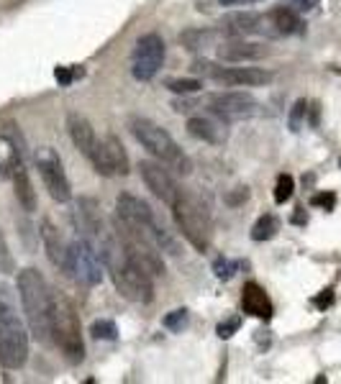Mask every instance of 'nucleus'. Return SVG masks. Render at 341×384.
Masks as SVG:
<instances>
[{"mask_svg": "<svg viewBox=\"0 0 341 384\" xmlns=\"http://www.w3.org/2000/svg\"><path fill=\"white\" fill-rule=\"evenodd\" d=\"M139 174H142L147 190H152L154 198H159L162 203L172 208L177 195H180V187H177L174 177L169 174V169H164V166L157 164V161H142V164H139Z\"/></svg>", "mask_w": 341, "mask_h": 384, "instance_id": "nucleus-13", "label": "nucleus"}, {"mask_svg": "<svg viewBox=\"0 0 341 384\" xmlns=\"http://www.w3.org/2000/svg\"><path fill=\"white\" fill-rule=\"evenodd\" d=\"M187 134L200 141H206V144H224L226 126L221 118L216 121V118H206V115H193V118L187 121Z\"/></svg>", "mask_w": 341, "mask_h": 384, "instance_id": "nucleus-20", "label": "nucleus"}, {"mask_svg": "<svg viewBox=\"0 0 341 384\" xmlns=\"http://www.w3.org/2000/svg\"><path fill=\"white\" fill-rule=\"evenodd\" d=\"M28 358V333L19 315L0 300V366L21 369Z\"/></svg>", "mask_w": 341, "mask_h": 384, "instance_id": "nucleus-6", "label": "nucleus"}, {"mask_svg": "<svg viewBox=\"0 0 341 384\" xmlns=\"http://www.w3.org/2000/svg\"><path fill=\"white\" fill-rule=\"evenodd\" d=\"M190 70L195 75L211 77L213 82L226 85V87H262L275 80V75L262 67H219L208 59H195Z\"/></svg>", "mask_w": 341, "mask_h": 384, "instance_id": "nucleus-7", "label": "nucleus"}, {"mask_svg": "<svg viewBox=\"0 0 341 384\" xmlns=\"http://www.w3.org/2000/svg\"><path fill=\"white\" fill-rule=\"evenodd\" d=\"M0 272H3V274H14L16 272L14 254L8 251V243H6V236H3V233H0Z\"/></svg>", "mask_w": 341, "mask_h": 384, "instance_id": "nucleus-32", "label": "nucleus"}, {"mask_svg": "<svg viewBox=\"0 0 341 384\" xmlns=\"http://www.w3.org/2000/svg\"><path fill=\"white\" fill-rule=\"evenodd\" d=\"M305 113H308V100L300 97V100L293 102V108H290V115H288V126L293 134H298L303 128V121H305Z\"/></svg>", "mask_w": 341, "mask_h": 384, "instance_id": "nucleus-27", "label": "nucleus"}, {"mask_svg": "<svg viewBox=\"0 0 341 384\" xmlns=\"http://www.w3.org/2000/svg\"><path fill=\"white\" fill-rule=\"evenodd\" d=\"M187 323H190V313H187L185 307H177V310L167 313L164 315V320H162V326L172 333H182L187 328Z\"/></svg>", "mask_w": 341, "mask_h": 384, "instance_id": "nucleus-25", "label": "nucleus"}, {"mask_svg": "<svg viewBox=\"0 0 341 384\" xmlns=\"http://www.w3.org/2000/svg\"><path fill=\"white\" fill-rule=\"evenodd\" d=\"M113 225H116V236L123 249H126V254H129V259L142 269L149 279H157V277L164 274V259H162V251L157 243H152L147 236L136 233V230L126 228L118 220Z\"/></svg>", "mask_w": 341, "mask_h": 384, "instance_id": "nucleus-8", "label": "nucleus"}, {"mask_svg": "<svg viewBox=\"0 0 341 384\" xmlns=\"http://www.w3.org/2000/svg\"><path fill=\"white\" fill-rule=\"evenodd\" d=\"M290 3V8H293V11H313L315 6H318V0H288Z\"/></svg>", "mask_w": 341, "mask_h": 384, "instance_id": "nucleus-37", "label": "nucleus"}, {"mask_svg": "<svg viewBox=\"0 0 341 384\" xmlns=\"http://www.w3.org/2000/svg\"><path fill=\"white\" fill-rule=\"evenodd\" d=\"M229 38H244V36H267V16L251 11H236L224 16L219 28Z\"/></svg>", "mask_w": 341, "mask_h": 384, "instance_id": "nucleus-14", "label": "nucleus"}, {"mask_svg": "<svg viewBox=\"0 0 341 384\" xmlns=\"http://www.w3.org/2000/svg\"><path fill=\"white\" fill-rule=\"evenodd\" d=\"M19 297L26 313L28 331L33 333V338L41 343L52 341V305H54V292L46 284L44 274L39 269L26 267L19 272Z\"/></svg>", "mask_w": 341, "mask_h": 384, "instance_id": "nucleus-2", "label": "nucleus"}, {"mask_svg": "<svg viewBox=\"0 0 341 384\" xmlns=\"http://www.w3.org/2000/svg\"><path fill=\"white\" fill-rule=\"evenodd\" d=\"M129 126H131L134 139L139 141V144H142L152 156H157L162 164L177 169L180 174H190L193 164H190V159L182 154V149L177 146V141L169 136V131H164V128L157 126V123L149 121V118H139V115L131 118Z\"/></svg>", "mask_w": 341, "mask_h": 384, "instance_id": "nucleus-4", "label": "nucleus"}, {"mask_svg": "<svg viewBox=\"0 0 341 384\" xmlns=\"http://www.w3.org/2000/svg\"><path fill=\"white\" fill-rule=\"evenodd\" d=\"M241 328V318L238 315H231L229 320H224V323H219V328H216V333H219L221 338H231L234 333Z\"/></svg>", "mask_w": 341, "mask_h": 384, "instance_id": "nucleus-33", "label": "nucleus"}, {"mask_svg": "<svg viewBox=\"0 0 341 384\" xmlns=\"http://www.w3.org/2000/svg\"><path fill=\"white\" fill-rule=\"evenodd\" d=\"M90 333H93V338H98V341H116L118 338L116 323H113V320H108V318L95 320V323H93V328H90Z\"/></svg>", "mask_w": 341, "mask_h": 384, "instance_id": "nucleus-26", "label": "nucleus"}, {"mask_svg": "<svg viewBox=\"0 0 341 384\" xmlns=\"http://www.w3.org/2000/svg\"><path fill=\"white\" fill-rule=\"evenodd\" d=\"M67 131H70L72 144H75V146H78L88 159H90L93 149H95V144H98L95 128L90 126V121L80 113H70L67 115Z\"/></svg>", "mask_w": 341, "mask_h": 384, "instance_id": "nucleus-19", "label": "nucleus"}, {"mask_svg": "<svg viewBox=\"0 0 341 384\" xmlns=\"http://www.w3.org/2000/svg\"><path fill=\"white\" fill-rule=\"evenodd\" d=\"M162 62H164V38L154 31L139 36L131 54V75L139 82H149L162 70Z\"/></svg>", "mask_w": 341, "mask_h": 384, "instance_id": "nucleus-11", "label": "nucleus"}, {"mask_svg": "<svg viewBox=\"0 0 341 384\" xmlns=\"http://www.w3.org/2000/svg\"><path fill=\"white\" fill-rule=\"evenodd\" d=\"M41 241H44V251L46 256H49V262L54 264V267L62 272V274L72 277V249L70 243L65 241V236L59 233L57 225L49 220V218H44L41 220Z\"/></svg>", "mask_w": 341, "mask_h": 384, "instance_id": "nucleus-15", "label": "nucleus"}, {"mask_svg": "<svg viewBox=\"0 0 341 384\" xmlns=\"http://www.w3.org/2000/svg\"><path fill=\"white\" fill-rule=\"evenodd\" d=\"M331 302H334V289L328 287V289H323L318 297H315L313 305L318 307V310H326V307H331Z\"/></svg>", "mask_w": 341, "mask_h": 384, "instance_id": "nucleus-36", "label": "nucleus"}, {"mask_svg": "<svg viewBox=\"0 0 341 384\" xmlns=\"http://www.w3.org/2000/svg\"><path fill=\"white\" fill-rule=\"evenodd\" d=\"M305 220H308V218H305V213H303V208H298V213L295 215H293V223H305Z\"/></svg>", "mask_w": 341, "mask_h": 384, "instance_id": "nucleus-39", "label": "nucleus"}, {"mask_svg": "<svg viewBox=\"0 0 341 384\" xmlns=\"http://www.w3.org/2000/svg\"><path fill=\"white\" fill-rule=\"evenodd\" d=\"M172 210H174V223H177L182 236L193 243L198 251H208V246L213 241V218L208 205L198 195H193V192L180 190Z\"/></svg>", "mask_w": 341, "mask_h": 384, "instance_id": "nucleus-3", "label": "nucleus"}, {"mask_svg": "<svg viewBox=\"0 0 341 384\" xmlns=\"http://www.w3.org/2000/svg\"><path fill=\"white\" fill-rule=\"evenodd\" d=\"M208 110L224 123L244 121L259 110V102L249 92H238V90H229V92H213L208 95Z\"/></svg>", "mask_w": 341, "mask_h": 384, "instance_id": "nucleus-12", "label": "nucleus"}, {"mask_svg": "<svg viewBox=\"0 0 341 384\" xmlns=\"http://www.w3.org/2000/svg\"><path fill=\"white\" fill-rule=\"evenodd\" d=\"M219 57L224 62H254V59L267 57V46L244 41V38H229L219 49Z\"/></svg>", "mask_w": 341, "mask_h": 384, "instance_id": "nucleus-18", "label": "nucleus"}, {"mask_svg": "<svg viewBox=\"0 0 341 384\" xmlns=\"http://www.w3.org/2000/svg\"><path fill=\"white\" fill-rule=\"evenodd\" d=\"M70 249H72V277H78L88 287L100 284L105 272L103 256H100V243L75 233V238L70 241Z\"/></svg>", "mask_w": 341, "mask_h": 384, "instance_id": "nucleus-9", "label": "nucleus"}, {"mask_svg": "<svg viewBox=\"0 0 341 384\" xmlns=\"http://www.w3.org/2000/svg\"><path fill=\"white\" fill-rule=\"evenodd\" d=\"M249 3H259V0H221V6H249Z\"/></svg>", "mask_w": 341, "mask_h": 384, "instance_id": "nucleus-38", "label": "nucleus"}, {"mask_svg": "<svg viewBox=\"0 0 341 384\" xmlns=\"http://www.w3.org/2000/svg\"><path fill=\"white\" fill-rule=\"evenodd\" d=\"M277 233H280V218H277L275 213H264L257 223L251 225V241H257V243L272 241Z\"/></svg>", "mask_w": 341, "mask_h": 384, "instance_id": "nucleus-22", "label": "nucleus"}, {"mask_svg": "<svg viewBox=\"0 0 341 384\" xmlns=\"http://www.w3.org/2000/svg\"><path fill=\"white\" fill-rule=\"evenodd\" d=\"M85 75L83 67H57L54 70V77H57V82L62 85V87H70L75 80H80V77Z\"/></svg>", "mask_w": 341, "mask_h": 384, "instance_id": "nucleus-31", "label": "nucleus"}, {"mask_svg": "<svg viewBox=\"0 0 341 384\" xmlns=\"http://www.w3.org/2000/svg\"><path fill=\"white\" fill-rule=\"evenodd\" d=\"M33 161H36L41 182H44V187L49 190L52 200H57V203H70L72 185H70V177H67V172H65V164L59 159V154L54 151L52 146H41V149H36V154H33Z\"/></svg>", "mask_w": 341, "mask_h": 384, "instance_id": "nucleus-10", "label": "nucleus"}, {"mask_svg": "<svg viewBox=\"0 0 341 384\" xmlns=\"http://www.w3.org/2000/svg\"><path fill=\"white\" fill-rule=\"evenodd\" d=\"M236 269H238V262H234V259H226V256H219V259L213 262V274H216V279L229 282L234 274H236Z\"/></svg>", "mask_w": 341, "mask_h": 384, "instance_id": "nucleus-29", "label": "nucleus"}, {"mask_svg": "<svg viewBox=\"0 0 341 384\" xmlns=\"http://www.w3.org/2000/svg\"><path fill=\"white\" fill-rule=\"evenodd\" d=\"M200 87V80H167V90H172L174 95H195Z\"/></svg>", "mask_w": 341, "mask_h": 384, "instance_id": "nucleus-30", "label": "nucleus"}, {"mask_svg": "<svg viewBox=\"0 0 341 384\" xmlns=\"http://www.w3.org/2000/svg\"><path fill=\"white\" fill-rule=\"evenodd\" d=\"M52 341L59 346L70 364H80L85 356L83 326H80L78 307L72 305L67 294H54L52 305Z\"/></svg>", "mask_w": 341, "mask_h": 384, "instance_id": "nucleus-5", "label": "nucleus"}, {"mask_svg": "<svg viewBox=\"0 0 341 384\" xmlns=\"http://www.w3.org/2000/svg\"><path fill=\"white\" fill-rule=\"evenodd\" d=\"M246 200H249V187H236L234 192H229V195H226V205H231V208L246 203Z\"/></svg>", "mask_w": 341, "mask_h": 384, "instance_id": "nucleus-35", "label": "nucleus"}, {"mask_svg": "<svg viewBox=\"0 0 341 384\" xmlns=\"http://www.w3.org/2000/svg\"><path fill=\"white\" fill-rule=\"evenodd\" d=\"M213 38H216V31H208V28H187L180 36V41L185 49L200 51V49H206V46H211Z\"/></svg>", "mask_w": 341, "mask_h": 384, "instance_id": "nucleus-24", "label": "nucleus"}, {"mask_svg": "<svg viewBox=\"0 0 341 384\" xmlns=\"http://www.w3.org/2000/svg\"><path fill=\"white\" fill-rule=\"evenodd\" d=\"M264 16H267V36H293V33H303L305 28L298 11H293L290 6L272 8Z\"/></svg>", "mask_w": 341, "mask_h": 384, "instance_id": "nucleus-17", "label": "nucleus"}, {"mask_svg": "<svg viewBox=\"0 0 341 384\" xmlns=\"http://www.w3.org/2000/svg\"><path fill=\"white\" fill-rule=\"evenodd\" d=\"M310 205H315V208H326V210H334L336 195L334 192H318V195L310 198Z\"/></svg>", "mask_w": 341, "mask_h": 384, "instance_id": "nucleus-34", "label": "nucleus"}, {"mask_svg": "<svg viewBox=\"0 0 341 384\" xmlns=\"http://www.w3.org/2000/svg\"><path fill=\"white\" fill-rule=\"evenodd\" d=\"M293 192H295V179L290 177V174H280L275 182V203L283 205L293 198Z\"/></svg>", "mask_w": 341, "mask_h": 384, "instance_id": "nucleus-28", "label": "nucleus"}, {"mask_svg": "<svg viewBox=\"0 0 341 384\" xmlns=\"http://www.w3.org/2000/svg\"><path fill=\"white\" fill-rule=\"evenodd\" d=\"M105 149H108V156L110 161H113V166H116V174H129V154H126V149H123V144L116 139V136H105L103 139Z\"/></svg>", "mask_w": 341, "mask_h": 384, "instance_id": "nucleus-23", "label": "nucleus"}, {"mask_svg": "<svg viewBox=\"0 0 341 384\" xmlns=\"http://www.w3.org/2000/svg\"><path fill=\"white\" fill-rule=\"evenodd\" d=\"M241 310L259 320H270L275 315V305H272L270 294L264 292V287L257 282H246L244 289H241Z\"/></svg>", "mask_w": 341, "mask_h": 384, "instance_id": "nucleus-16", "label": "nucleus"}, {"mask_svg": "<svg viewBox=\"0 0 341 384\" xmlns=\"http://www.w3.org/2000/svg\"><path fill=\"white\" fill-rule=\"evenodd\" d=\"M11 179H14V192H16V200H19V205L26 213H33V210H36V190H33L31 177H28L26 161L21 159L19 164L14 166Z\"/></svg>", "mask_w": 341, "mask_h": 384, "instance_id": "nucleus-21", "label": "nucleus"}, {"mask_svg": "<svg viewBox=\"0 0 341 384\" xmlns=\"http://www.w3.org/2000/svg\"><path fill=\"white\" fill-rule=\"evenodd\" d=\"M100 256H103V267L108 272L110 282H113V287L118 289L123 300L136 302V305H147V302L154 300V284H152L154 279H149L142 269L131 262L126 249L118 241L116 230L113 233L105 230L103 233Z\"/></svg>", "mask_w": 341, "mask_h": 384, "instance_id": "nucleus-1", "label": "nucleus"}]
</instances>
